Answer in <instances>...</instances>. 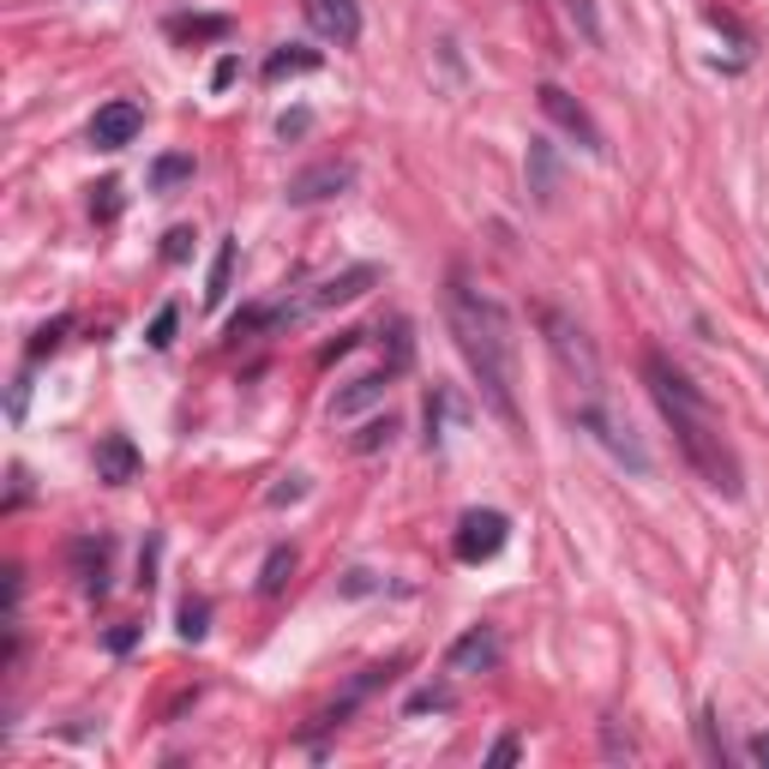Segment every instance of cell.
Instances as JSON below:
<instances>
[{"instance_id": "obj_31", "label": "cell", "mask_w": 769, "mask_h": 769, "mask_svg": "<svg viewBox=\"0 0 769 769\" xmlns=\"http://www.w3.org/2000/svg\"><path fill=\"white\" fill-rule=\"evenodd\" d=\"M187 252H192V228H168V235H163V259L180 264Z\"/></svg>"}, {"instance_id": "obj_4", "label": "cell", "mask_w": 769, "mask_h": 769, "mask_svg": "<svg viewBox=\"0 0 769 769\" xmlns=\"http://www.w3.org/2000/svg\"><path fill=\"white\" fill-rule=\"evenodd\" d=\"M577 427H583L589 439H595L601 451L613 457V463H625L631 475H649V451H643V439H637L631 421H625L619 409L607 403V391H601V397H577Z\"/></svg>"}, {"instance_id": "obj_27", "label": "cell", "mask_w": 769, "mask_h": 769, "mask_svg": "<svg viewBox=\"0 0 769 769\" xmlns=\"http://www.w3.org/2000/svg\"><path fill=\"white\" fill-rule=\"evenodd\" d=\"M175 324H180L175 307H156V319H151V331H144V343H151V348H168V343H175Z\"/></svg>"}, {"instance_id": "obj_12", "label": "cell", "mask_w": 769, "mask_h": 769, "mask_svg": "<svg viewBox=\"0 0 769 769\" xmlns=\"http://www.w3.org/2000/svg\"><path fill=\"white\" fill-rule=\"evenodd\" d=\"M391 379H397V367H372V372H360V379H348L343 391L331 397V421H355V415H367V409H379L384 391H391Z\"/></svg>"}, {"instance_id": "obj_28", "label": "cell", "mask_w": 769, "mask_h": 769, "mask_svg": "<svg viewBox=\"0 0 769 769\" xmlns=\"http://www.w3.org/2000/svg\"><path fill=\"white\" fill-rule=\"evenodd\" d=\"M91 211L103 216V223H115V216H120V180H103V187H96Z\"/></svg>"}, {"instance_id": "obj_21", "label": "cell", "mask_w": 769, "mask_h": 769, "mask_svg": "<svg viewBox=\"0 0 769 769\" xmlns=\"http://www.w3.org/2000/svg\"><path fill=\"white\" fill-rule=\"evenodd\" d=\"M204 631H211V601L187 595L180 601V637H187V643H204Z\"/></svg>"}, {"instance_id": "obj_36", "label": "cell", "mask_w": 769, "mask_h": 769, "mask_svg": "<svg viewBox=\"0 0 769 769\" xmlns=\"http://www.w3.org/2000/svg\"><path fill=\"white\" fill-rule=\"evenodd\" d=\"M132 637H139V631H132V625H120V631H108V649H115V655H127Z\"/></svg>"}, {"instance_id": "obj_2", "label": "cell", "mask_w": 769, "mask_h": 769, "mask_svg": "<svg viewBox=\"0 0 769 769\" xmlns=\"http://www.w3.org/2000/svg\"><path fill=\"white\" fill-rule=\"evenodd\" d=\"M643 379H649V397H655L661 421L673 427V439H679L685 463L697 469V475L709 481V487L721 493V499H740L745 481H740V457H733L727 433H721L715 409H709V397L697 391L691 379H685L679 367H673L661 348H649L643 355Z\"/></svg>"}, {"instance_id": "obj_15", "label": "cell", "mask_w": 769, "mask_h": 769, "mask_svg": "<svg viewBox=\"0 0 769 769\" xmlns=\"http://www.w3.org/2000/svg\"><path fill=\"white\" fill-rule=\"evenodd\" d=\"M72 559H79L84 595L103 601V595H108V541H103V535H96V541H79V547H72Z\"/></svg>"}, {"instance_id": "obj_3", "label": "cell", "mask_w": 769, "mask_h": 769, "mask_svg": "<svg viewBox=\"0 0 769 769\" xmlns=\"http://www.w3.org/2000/svg\"><path fill=\"white\" fill-rule=\"evenodd\" d=\"M541 336H547V348H553V360H559V372L571 379V391H577V397H601V355H595V343H589L583 324H577L571 312L547 307V312H541Z\"/></svg>"}, {"instance_id": "obj_1", "label": "cell", "mask_w": 769, "mask_h": 769, "mask_svg": "<svg viewBox=\"0 0 769 769\" xmlns=\"http://www.w3.org/2000/svg\"><path fill=\"white\" fill-rule=\"evenodd\" d=\"M445 319H451V336L463 348L487 409L505 427H517V324L505 312V300L487 295L481 283H469V271H451V283H445Z\"/></svg>"}, {"instance_id": "obj_9", "label": "cell", "mask_w": 769, "mask_h": 769, "mask_svg": "<svg viewBox=\"0 0 769 769\" xmlns=\"http://www.w3.org/2000/svg\"><path fill=\"white\" fill-rule=\"evenodd\" d=\"M372 283H379V264H348V271L324 276V283L312 288L307 300H295V307H300V312H331V307H348V300H360Z\"/></svg>"}, {"instance_id": "obj_30", "label": "cell", "mask_w": 769, "mask_h": 769, "mask_svg": "<svg viewBox=\"0 0 769 769\" xmlns=\"http://www.w3.org/2000/svg\"><path fill=\"white\" fill-rule=\"evenodd\" d=\"M697 740H703V752H709V764H721V740H715V709H703V715H697Z\"/></svg>"}, {"instance_id": "obj_26", "label": "cell", "mask_w": 769, "mask_h": 769, "mask_svg": "<svg viewBox=\"0 0 769 769\" xmlns=\"http://www.w3.org/2000/svg\"><path fill=\"white\" fill-rule=\"evenodd\" d=\"M60 336H67V319H48V324H36V336H31V360L55 355V348H60Z\"/></svg>"}, {"instance_id": "obj_18", "label": "cell", "mask_w": 769, "mask_h": 769, "mask_svg": "<svg viewBox=\"0 0 769 769\" xmlns=\"http://www.w3.org/2000/svg\"><path fill=\"white\" fill-rule=\"evenodd\" d=\"M288 577H295V547H271L264 553V571H259V595H283Z\"/></svg>"}, {"instance_id": "obj_25", "label": "cell", "mask_w": 769, "mask_h": 769, "mask_svg": "<svg viewBox=\"0 0 769 769\" xmlns=\"http://www.w3.org/2000/svg\"><path fill=\"white\" fill-rule=\"evenodd\" d=\"M295 499H307V475H283L271 493H264V505H271V511H283V505H295Z\"/></svg>"}, {"instance_id": "obj_11", "label": "cell", "mask_w": 769, "mask_h": 769, "mask_svg": "<svg viewBox=\"0 0 769 769\" xmlns=\"http://www.w3.org/2000/svg\"><path fill=\"white\" fill-rule=\"evenodd\" d=\"M300 12H307V24L324 36V43H336V48L360 43V7L355 0H300Z\"/></svg>"}, {"instance_id": "obj_35", "label": "cell", "mask_w": 769, "mask_h": 769, "mask_svg": "<svg viewBox=\"0 0 769 769\" xmlns=\"http://www.w3.org/2000/svg\"><path fill=\"white\" fill-rule=\"evenodd\" d=\"M235 72H240V60H235V55H223V60H216V72H211V84H216V91H223V84L235 79Z\"/></svg>"}, {"instance_id": "obj_7", "label": "cell", "mask_w": 769, "mask_h": 769, "mask_svg": "<svg viewBox=\"0 0 769 769\" xmlns=\"http://www.w3.org/2000/svg\"><path fill=\"white\" fill-rule=\"evenodd\" d=\"M348 187H355V163L331 156V163H312V168H300V175H288L283 199L288 204H324V199H336V192H348Z\"/></svg>"}, {"instance_id": "obj_17", "label": "cell", "mask_w": 769, "mask_h": 769, "mask_svg": "<svg viewBox=\"0 0 769 769\" xmlns=\"http://www.w3.org/2000/svg\"><path fill=\"white\" fill-rule=\"evenodd\" d=\"M324 67V55H319V48H295V43H288V48H276V55L271 60H264V79H288V72H319Z\"/></svg>"}, {"instance_id": "obj_32", "label": "cell", "mask_w": 769, "mask_h": 769, "mask_svg": "<svg viewBox=\"0 0 769 769\" xmlns=\"http://www.w3.org/2000/svg\"><path fill=\"white\" fill-rule=\"evenodd\" d=\"M307 127H312V115H307V108H288V115L276 120V139H300Z\"/></svg>"}, {"instance_id": "obj_24", "label": "cell", "mask_w": 769, "mask_h": 769, "mask_svg": "<svg viewBox=\"0 0 769 769\" xmlns=\"http://www.w3.org/2000/svg\"><path fill=\"white\" fill-rule=\"evenodd\" d=\"M168 36H228V19H168Z\"/></svg>"}, {"instance_id": "obj_29", "label": "cell", "mask_w": 769, "mask_h": 769, "mask_svg": "<svg viewBox=\"0 0 769 769\" xmlns=\"http://www.w3.org/2000/svg\"><path fill=\"white\" fill-rule=\"evenodd\" d=\"M517 757H523V740H517V733H499L493 752H487V769H505V764H517Z\"/></svg>"}, {"instance_id": "obj_19", "label": "cell", "mask_w": 769, "mask_h": 769, "mask_svg": "<svg viewBox=\"0 0 769 769\" xmlns=\"http://www.w3.org/2000/svg\"><path fill=\"white\" fill-rule=\"evenodd\" d=\"M180 180H192V156L187 151H168V156H156V163H151V187L156 192L180 187Z\"/></svg>"}, {"instance_id": "obj_22", "label": "cell", "mask_w": 769, "mask_h": 769, "mask_svg": "<svg viewBox=\"0 0 769 769\" xmlns=\"http://www.w3.org/2000/svg\"><path fill=\"white\" fill-rule=\"evenodd\" d=\"M565 12H571L583 43H601V0H565Z\"/></svg>"}, {"instance_id": "obj_14", "label": "cell", "mask_w": 769, "mask_h": 769, "mask_svg": "<svg viewBox=\"0 0 769 769\" xmlns=\"http://www.w3.org/2000/svg\"><path fill=\"white\" fill-rule=\"evenodd\" d=\"M559 156H553L547 139H529V192H535V204H553L559 199Z\"/></svg>"}, {"instance_id": "obj_8", "label": "cell", "mask_w": 769, "mask_h": 769, "mask_svg": "<svg viewBox=\"0 0 769 769\" xmlns=\"http://www.w3.org/2000/svg\"><path fill=\"white\" fill-rule=\"evenodd\" d=\"M139 132H144V108L127 103V96H115V103H103L91 115V144L96 151H127Z\"/></svg>"}, {"instance_id": "obj_13", "label": "cell", "mask_w": 769, "mask_h": 769, "mask_svg": "<svg viewBox=\"0 0 769 769\" xmlns=\"http://www.w3.org/2000/svg\"><path fill=\"white\" fill-rule=\"evenodd\" d=\"M96 481H108V487L139 481V445H132L127 433H103V439H96Z\"/></svg>"}, {"instance_id": "obj_33", "label": "cell", "mask_w": 769, "mask_h": 769, "mask_svg": "<svg viewBox=\"0 0 769 769\" xmlns=\"http://www.w3.org/2000/svg\"><path fill=\"white\" fill-rule=\"evenodd\" d=\"M355 343H360V331H343L336 343H324V348H319V367H331V360H336V355H348Z\"/></svg>"}, {"instance_id": "obj_23", "label": "cell", "mask_w": 769, "mask_h": 769, "mask_svg": "<svg viewBox=\"0 0 769 769\" xmlns=\"http://www.w3.org/2000/svg\"><path fill=\"white\" fill-rule=\"evenodd\" d=\"M427 709H451V685H421V691H409L403 715H427Z\"/></svg>"}, {"instance_id": "obj_20", "label": "cell", "mask_w": 769, "mask_h": 769, "mask_svg": "<svg viewBox=\"0 0 769 769\" xmlns=\"http://www.w3.org/2000/svg\"><path fill=\"white\" fill-rule=\"evenodd\" d=\"M391 433H397V415L384 409V415H372V421H367V427H360L348 445H355V457H372V451H384V445H391Z\"/></svg>"}, {"instance_id": "obj_6", "label": "cell", "mask_w": 769, "mask_h": 769, "mask_svg": "<svg viewBox=\"0 0 769 769\" xmlns=\"http://www.w3.org/2000/svg\"><path fill=\"white\" fill-rule=\"evenodd\" d=\"M505 541H511V517L505 511H463V523L451 535V553L463 565H481V559H499Z\"/></svg>"}, {"instance_id": "obj_37", "label": "cell", "mask_w": 769, "mask_h": 769, "mask_svg": "<svg viewBox=\"0 0 769 769\" xmlns=\"http://www.w3.org/2000/svg\"><path fill=\"white\" fill-rule=\"evenodd\" d=\"M752 764L769 769V733H752Z\"/></svg>"}, {"instance_id": "obj_16", "label": "cell", "mask_w": 769, "mask_h": 769, "mask_svg": "<svg viewBox=\"0 0 769 769\" xmlns=\"http://www.w3.org/2000/svg\"><path fill=\"white\" fill-rule=\"evenodd\" d=\"M235 259H240L235 240H216V252H211V276H204V307H223V300H228V283H235Z\"/></svg>"}, {"instance_id": "obj_10", "label": "cell", "mask_w": 769, "mask_h": 769, "mask_svg": "<svg viewBox=\"0 0 769 769\" xmlns=\"http://www.w3.org/2000/svg\"><path fill=\"white\" fill-rule=\"evenodd\" d=\"M493 667H499V631H493V625H469V631L445 649V673H457V679H463V673H493Z\"/></svg>"}, {"instance_id": "obj_34", "label": "cell", "mask_w": 769, "mask_h": 769, "mask_svg": "<svg viewBox=\"0 0 769 769\" xmlns=\"http://www.w3.org/2000/svg\"><path fill=\"white\" fill-rule=\"evenodd\" d=\"M372 589H379V577H372V571H348L343 577V595H372Z\"/></svg>"}, {"instance_id": "obj_5", "label": "cell", "mask_w": 769, "mask_h": 769, "mask_svg": "<svg viewBox=\"0 0 769 769\" xmlns=\"http://www.w3.org/2000/svg\"><path fill=\"white\" fill-rule=\"evenodd\" d=\"M535 103H541V115H547L559 132H571V139L583 144L589 156H607V139H601L595 115H589V108L577 103V96L565 91V84H541V91H535Z\"/></svg>"}]
</instances>
